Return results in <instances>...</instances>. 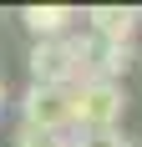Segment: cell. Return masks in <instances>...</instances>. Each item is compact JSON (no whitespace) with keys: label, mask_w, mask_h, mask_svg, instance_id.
I'll list each match as a JSON object with an SVG mask.
<instances>
[{"label":"cell","mask_w":142,"mask_h":147,"mask_svg":"<svg viewBox=\"0 0 142 147\" xmlns=\"http://www.w3.org/2000/svg\"><path fill=\"white\" fill-rule=\"evenodd\" d=\"M71 147H132V142L122 137V127H112V132H76Z\"/></svg>","instance_id":"obj_7"},{"label":"cell","mask_w":142,"mask_h":147,"mask_svg":"<svg viewBox=\"0 0 142 147\" xmlns=\"http://www.w3.org/2000/svg\"><path fill=\"white\" fill-rule=\"evenodd\" d=\"M15 147H71L66 132H36V127H15Z\"/></svg>","instance_id":"obj_6"},{"label":"cell","mask_w":142,"mask_h":147,"mask_svg":"<svg viewBox=\"0 0 142 147\" xmlns=\"http://www.w3.org/2000/svg\"><path fill=\"white\" fill-rule=\"evenodd\" d=\"M127 102L132 96L122 81H81V86H71V127L76 132H112V127H122Z\"/></svg>","instance_id":"obj_1"},{"label":"cell","mask_w":142,"mask_h":147,"mask_svg":"<svg viewBox=\"0 0 142 147\" xmlns=\"http://www.w3.org/2000/svg\"><path fill=\"white\" fill-rule=\"evenodd\" d=\"M26 66H30V86H61V91H71L76 81H81L76 30H71V36H61V41H30Z\"/></svg>","instance_id":"obj_2"},{"label":"cell","mask_w":142,"mask_h":147,"mask_svg":"<svg viewBox=\"0 0 142 147\" xmlns=\"http://www.w3.org/2000/svg\"><path fill=\"white\" fill-rule=\"evenodd\" d=\"M81 20H86L81 30H91L97 41H107V46H132L142 10H132V5H91Z\"/></svg>","instance_id":"obj_4"},{"label":"cell","mask_w":142,"mask_h":147,"mask_svg":"<svg viewBox=\"0 0 142 147\" xmlns=\"http://www.w3.org/2000/svg\"><path fill=\"white\" fill-rule=\"evenodd\" d=\"M20 127L71 132V91H61V86H26V96H20Z\"/></svg>","instance_id":"obj_3"},{"label":"cell","mask_w":142,"mask_h":147,"mask_svg":"<svg viewBox=\"0 0 142 147\" xmlns=\"http://www.w3.org/2000/svg\"><path fill=\"white\" fill-rule=\"evenodd\" d=\"M76 20H81V15L71 10V5H26V10H20V26H26L36 41H61V36L76 30Z\"/></svg>","instance_id":"obj_5"},{"label":"cell","mask_w":142,"mask_h":147,"mask_svg":"<svg viewBox=\"0 0 142 147\" xmlns=\"http://www.w3.org/2000/svg\"><path fill=\"white\" fill-rule=\"evenodd\" d=\"M0 107H5V76H0Z\"/></svg>","instance_id":"obj_8"},{"label":"cell","mask_w":142,"mask_h":147,"mask_svg":"<svg viewBox=\"0 0 142 147\" xmlns=\"http://www.w3.org/2000/svg\"><path fill=\"white\" fill-rule=\"evenodd\" d=\"M137 66H142V56H137Z\"/></svg>","instance_id":"obj_9"}]
</instances>
